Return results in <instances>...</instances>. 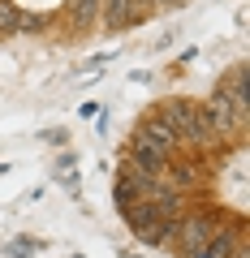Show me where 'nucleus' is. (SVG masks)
<instances>
[{
  "mask_svg": "<svg viewBox=\"0 0 250 258\" xmlns=\"http://www.w3.org/2000/svg\"><path fill=\"white\" fill-rule=\"evenodd\" d=\"M156 116L173 129L177 138H181V147H194V138H198V103H194V99L173 95V99H164V103L156 108Z\"/></svg>",
  "mask_w": 250,
  "mask_h": 258,
  "instance_id": "1",
  "label": "nucleus"
},
{
  "mask_svg": "<svg viewBox=\"0 0 250 258\" xmlns=\"http://www.w3.org/2000/svg\"><path fill=\"white\" fill-rule=\"evenodd\" d=\"M151 189H156V181L142 172H134V168L121 164L117 172V185H112V198H117V211H125V207H134L138 198H151Z\"/></svg>",
  "mask_w": 250,
  "mask_h": 258,
  "instance_id": "2",
  "label": "nucleus"
},
{
  "mask_svg": "<svg viewBox=\"0 0 250 258\" xmlns=\"http://www.w3.org/2000/svg\"><path fill=\"white\" fill-rule=\"evenodd\" d=\"M134 138H138V142H147V147H156L160 155H168V159H173L177 151H181V138H177V134H173V129H168L164 120L156 116V112L138 120V134H134Z\"/></svg>",
  "mask_w": 250,
  "mask_h": 258,
  "instance_id": "3",
  "label": "nucleus"
},
{
  "mask_svg": "<svg viewBox=\"0 0 250 258\" xmlns=\"http://www.w3.org/2000/svg\"><path fill=\"white\" fill-rule=\"evenodd\" d=\"M147 13L134 5V0H99V22L104 30H130L134 22H142Z\"/></svg>",
  "mask_w": 250,
  "mask_h": 258,
  "instance_id": "4",
  "label": "nucleus"
},
{
  "mask_svg": "<svg viewBox=\"0 0 250 258\" xmlns=\"http://www.w3.org/2000/svg\"><path fill=\"white\" fill-rule=\"evenodd\" d=\"M164 164H168V155H160L156 147H147V142H138V138H134V142H130V151H125V168H134V172L151 176V181H160Z\"/></svg>",
  "mask_w": 250,
  "mask_h": 258,
  "instance_id": "5",
  "label": "nucleus"
},
{
  "mask_svg": "<svg viewBox=\"0 0 250 258\" xmlns=\"http://www.w3.org/2000/svg\"><path fill=\"white\" fill-rule=\"evenodd\" d=\"M69 13H74L78 26H91L99 18V0H69Z\"/></svg>",
  "mask_w": 250,
  "mask_h": 258,
  "instance_id": "6",
  "label": "nucleus"
},
{
  "mask_svg": "<svg viewBox=\"0 0 250 258\" xmlns=\"http://www.w3.org/2000/svg\"><path fill=\"white\" fill-rule=\"evenodd\" d=\"M13 30H22V9L13 0H0V35H13Z\"/></svg>",
  "mask_w": 250,
  "mask_h": 258,
  "instance_id": "7",
  "label": "nucleus"
},
{
  "mask_svg": "<svg viewBox=\"0 0 250 258\" xmlns=\"http://www.w3.org/2000/svg\"><path fill=\"white\" fill-rule=\"evenodd\" d=\"M160 5H168V9H173V5H185V0H156V9H160Z\"/></svg>",
  "mask_w": 250,
  "mask_h": 258,
  "instance_id": "8",
  "label": "nucleus"
},
{
  "mask_svg": "<svg viewBox=\"0 0 250 258\" xmlns=\"http://www.w3.org/2000/svg\"><path fill=\"white\" fill-rule=\"evenodd\" d=\"M5 168H9V164H0V176H5Z\"/></svg>",
  "mask_w": 250,
  "mask_h": 258,
  "instance_id": "9",
  "label": "nucleus"
}]
</instances>
